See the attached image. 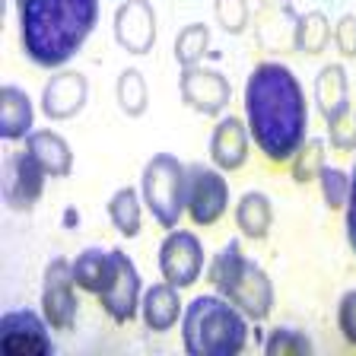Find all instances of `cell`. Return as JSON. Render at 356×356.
I'll use <instances>...</instances> for the list:
<instances>
[{"label": "cell", "instance_id": "cell-1", "mask_svg": "<svg viewBox=\"0 0 356 356\" xmlns=\"http://www.w3.org/2000/svg\"><path fill=\"white\" fill-rule=\"evenodd\" d=\"M245 121L270 163H289L305 143L309 105L286 64L264 60L245 80Z\"/></svg>", "mask_w": 356, "mask_h": 356}, {"label": "cell", "instance_id": "cell-2", "mask_svg": "<svg viewBox=\"0 0 356 356\" xmlns=\"http://www.w3.org/2000/svg\"><path fill=\"white\" fill-rule=\"evenodd\" d=\"M22 54L54 70L80 51L99 19V0H16Z\"/></svg>", "mask_w": 356, "mask_h": 356}, {"label": "cell", "instance_id": "cell-3", "mask_svg": "<svg viewBox=\"0 0 356 356\" xmlns=\"http://www.w3.org/2000/svg\"><path fill=\"white\" fill-rule=\"evenodd\" d=\"M181 341L191 356H236L248 343V321L226 296H194L181 315Z\"/></svg>", "mask_w": 356, "mask_h": 356}, {"label": "cell", "instance_id": "cell-4", "mask_svg": "<svg viewBox=\"0 0 356 356\" xmlns=\"http://www.w3.org/2000/svg\"><path fill=\"white\" fill-rule=\"evenodd\" d=\"M207 277L220 289V296L229 299L245 318L264 321L274 312V283H270L264 267L245 258L242 245L236 238H229L213 254V261L207 267Z\"/></svg>", "mask_w": 356, "mask_h": 356}, {"label": "cell", "instance_id": "cell-5", "mask_svg": "<svg viewBox=\"0 0 356 356\" xmlns=\"http://www.w3.org/2000/svg\"><path fill=\"white\" fill-rule=\"evenodd\" d=\"M143 204L153 213V220L163 229H175L181 213H185V197H188V165H181L175 156L156 153L147 165H143L140 178Z\"/></svg>", "mask_w": 356, "mask_h": 356}, {"label": "cell", "instance_id": "cell-6", "mask_svg": "<svg viewBox=\"0 0 356 356\" xmlns=\"http://www.w3.org/2000/svg\"><path fill=\"white\" fill-rule=\"evenodd\" d=\"M229 207V181L220 169L204 163L188 165V197L185 210L194 226H213Z\"/></svg>", "mask_w": 356, "mask_h": 356}, {"label": "cell", "instance_id": "cell-7", "mask_svg": "<svg viewBox=\"0 0 356 356\" xmlns=\"http://www.w3.org/2000/svg\"><path fill=\"white\" fill-rule=\"evenodd\" d=\"M74 264L67 258H51L44 267V283H42V312L44 321L54 331H70L76 321V293H74Z\"/></svg>", "mask_w": 356, "mask_h": 356}, {"label": "cell", "instance_id": "cell-8", "mask_svg": "<svg viewBox=\"0 0 356 356\" xmlns=\"http://www.w3.org/2000/svg\"><path fill=\"white\" fill-rule=\"evenodd\" d=\"M99 299H102V309L108 312V318L118 325L134 321L140 312V274H137V264L121 248H111V280L99 293Z\"/></svg>", "mask_w": 356, "mask_h": 356}, {"label": "cell", "instance_id": "cell-9", "mask_svg": "<svg viewBox=\"0 0 356 356\" xmlns=\"http://www.w3.org/2000/svg\"><path fill=\"white\" fill-rule=\"evenodd\" d=\"M159 270H163V280L178 289L197 283L200 270H204L200 238L188 229H172L159 245Z\"/></svg>", "mask_w": 356, "mask_h": 356}, {"label": "cell", "instance_id": "cell-10", "mask_svg": "<svg viewBox=\"0 0 356 356\" xmlns=\"http://www.w3.org/2000/svg\"><path fill=\"white\" fill-rule=\"evenodd\" d=\"M44 178H48V172L42 169V163L29 149L10 153L3 159V200L10 204V210L29 213L38 204V197H42Z\"/></svg>", "mask_w": 356, "mask_h": 356}, {"label": "cell", "instance_id": "cell-11", "mask_svg": "<svg viewBox=\"0 0 356 356\" xmlns=\"http://www.w3.org/2000/svg\"><path fill=\"white\" fill-rule=\"evenodd\" d=\"M178 92H181V102L188 105L197 115H222V108L229 105L232 99V86L229 80L220 74V70H207V67H185L181 76H178Z\"/></svg>", "mask_w": 356, "mask_h": 356}, {"label": "cell", "instance_id": "cell-12", "mask_svg": "<svg viewBox=\"0 0 356 356\" xmlns=\"http://www.w3.org/2000/svg\"><path fill=\"white\" fill-rule=\"evenodd\" d=\"M0 347L10 356H48L54 343L48 337V325L32 309H16L0 318Z\"/></svg>", "mask_w": 356, "mask_h": 356}, {"label": "cell", "instance_id": "cell-13", "mask_svg": "<svg viewBox=\"0 0 356 356\" xmlns=\"http://www.w3.org/2000/svg\"><path fill=\"white\" fill-rule=\"evenodd\" d=\"M115 42L127 54H147L156 44V13L149 0H124L115 10Z\"/></svg>", "mask_w": 356, "mask_h": 356}, {"label": "cell", "instance_id": "cell-14", "mask_svg": "<svg viewBox=\"0 0 356 356\" xmlns=\"http://www.w3.org/2000/svg\"><path fill=\"white\" fill-rule=\"evenodd\" d=\"M89 99V80L80 70H60L42 89V111L51 121H67L76 118L86 108Z\"/></svg>", "mask_w": 356, "mask_h": 356}, {"label": "cell", "instance_id": "cell-15", "mask_svg": "<svg viewBox=\"0 0 356 356\" xmlns=\"http://www.w3.org/2000/svg\"><path fill=\"white\" fill-rule=\"evenodd\" d=\"M210 159L220 172H236L248 163V124L236 115L216 121L210 137Z\"/></svg>", "mask_w": 356, "mask_h": 356}, {"label": "cell", "instance_id": "cell-16", "mask_svg": "<svg viewBox=\"0 0 356 356\" xmlns=\"http://www.w3.org/2000/svg\"><path fill=\"white\" fill-rule=\"evenodd\" d=\"M315 105H318L325 124L337 121L350 108V80L343 64H327L315 76Z\"/></svg>", "mask_w": 356, "mask_h": 356}, {"label": "cell", "instance_id": "cell-17", "mask_svg": "<svg viewBox=\"0 0 356 356\" xmlns=\"http://www.w3.org/2000/svg\"><path fill=\"white\" fill-rule=\"evenodd\" d=\"M140 315L149 331H156V334L172 331V327L178 325V315H181L178 286H172V283H156V286H149L140 299Z\"/></svg>", "mask_w": 356, "mask_h": 356}, {"label": "cell", "instance_id": "cell-18", "mask_svg": "<svg viewBox=\"0 0 356 356\" xmlns=\"http://www.w3.org/2000/svg\"><path fill=\"white\" fill-rule=\"evenodd\" d=\"M26 149L35 156L42 169L51 178H67L74 172V153H70V143L54 131H32L26 137Z\"/></svg>", "mask_w": 356, "mask_h": 356}, {"label": "cell", "instance_id": "cell-19", "mask_svg": "<svg viewBox=\"0 0 356 356\" xmlns=\"http://www.w3.org/2000/svg\"><path fill=\"white\" fill-rule=\"evenodd\" d=\"M32 134V99L19 86L0 89V137L26 140Z\"/></svg>", "mask_w": 356, "mask_h": 356}, {"label": "cell", "instance_id": "cell-20", "mask_svg": "<svg viewBox=\"0 0 356 356\" xmlns=\"http://www.w3.org/2000/svg\"><path fill=\"white\" fill-rule=\"evenodd\" d=\"M236 226L245 238H267L270 226H274V207H270V197L261 191H248L238 197L236 204Z\"/></svg>", "mask_w": 356, "mask_h": 356}, {"label": "cell", "instance_id": "cell-21", "mask_svg": "<svg viewBox=\"0 0 356 356\" xmlns=\"http://www.w3.org/2000/svg\"><path fill=\"white\" fill-rule=\"evenodd\" d=\"M74 280L80 289L99 296L111 280V252H105V248H86V252H80L74 261Z\"/></svg>", "mask_w": 356, "mask_h": 356}, {"label": "cell", "instance_id": "cell-22", "mask_svg": "<svg viewBox=\"0 0 356 356\" xmlns=\"http://www.w3.org/2000/svg\"><path fill=\"white\" fill-rule=\"evenodd\" d=\"M331 42V22L321 10H312V13L299 16L296 26H293V48L299 54H321Z\"/></svg>", "mask_w": 356, "mask_h": 356}, {"label": "cell", "instance_id": "cell-23", "mask_svg": "<svg viewBox=\"0 0 356 356\" xmlns=\"http://www.w3.org/2000/svg\"><path fill=\"white\" fill-rule=\"evenodd\" d=\"M115 99H118V108L124 111L127 118H140L143 111L149 105V89H147V80L137 67H127L121 70L118 83H115Z\"/></svg>", "mask_w": 356, "mask_h": 356}, {"label": "cell", "instance_id": "cell-24", "mask_svg": "<svg viewBox=\"0 0 356 356\" xmlns=\"http://www.w3.org/2000/svg\"><path fill=\"white\" fill-rule=\"evenodd\" d=\"M108 220L127 238L140 236V194L134 188H118L108 200Z\"/></svg>", "mask_w": 356, "mask_h": 356}, {"label": "cell", "instance_id": "cell-25", "mask_svg": "<svg viewBox=\"0 0 356 356\" xmlns=\"http://www.w3.org/2000/svg\"><path fill=\"white\" fill-rule=\"evenodd\" d=\"M289 169H293V178H296L299 185L318 181L321 169H325V140L321 137H305V143L289 159Z\"/></svg>", "mask_w": 356, "mask_h": 356}, {"label": "cell", "instance_id": "cell-26", "mask_svg": "<svg viewBox=\"0 0 356 356\" xmlns=\"http://www.w3.org/2000/svg\"><path fill=\"white\" fill-rule=\"evenodd\" d=\"M207 48H210V29L204 22H191L175 38V60L181 67H194L207 54Z\"/></svg>", "mask_w": 356, "mask_h": 356}, {"label": "cell", "instance_id": "cell-27", "mask_svg": "<svg viewBox=\"0 0 356 356\" xmlns=\"http://www.w3.org/2000/svg\"><path fill=\"white\" fill-rule=\"evenodd\" d=\"M312 350H315L312 337L296 327H274L270 337L264 341L267 356H312Z\"/></svg>", "mask_w": 356, "mask_h": 356}, {"label": "cell", "instance_id": "cell-28", "mask_svg": "<svg viewBox=\"0 0 356 356\" xmlns=\"http://www.w3.org/2000/svg\"><path fill=\"white\" fill-rule=\"evenodd\" d=\"M321 185V197H325L327 210H347L350 200V175L343 169H334V165H325L318 175Z\"/></svg>", "mask_w": 356, "mask_h": 356}, {"label": "cell", "instance_id": "cell-29", "mask_svg": "<svg viewBox=\"0 0 356 356\" xmlns=\"http://www.w3.org/2000/svg\"><path fill=\"white\" fill-rule=\"evenodd\" d=\"M213 16L222 26V32L242 35L252 19V10H248V0H213Z\"/></svg>", "mask_w": 356, "mask_h": 356}, {"label": "cell", "instance_id": "cell-30", "mask_svg": "<svg viewBox=\"0 0 356 356\" xmlns=\"http://www.w3.org/2000/svg\"><path fill=\"white\" fill-rule=\"evenodd\" d=\"M327 140H331L334 149H341V153H353L356 149V108L353 105L337 121L327 124Z\"/></svg>", "mask_w": 356, "mask_h": 356}, {"label": "cell", "instance_id": "cell-31", "mask_svg": "<svg viewBox=\"0 0 356 356\" xmlns=\"http://www.w3.org/2000/svg\"><path fill=\"white\" fill-rule=\"evenodd\" d=\"M337 327H341L343 341L350 347H356V289H350L341 299V305H337Z\"/></svg>", "mask_w": 356, "mask_h": 356}, {"label": "cell", "instance_id": "cell-32", "mask_svg": "<svg viewBox=\"0 0 356 356\" xmlns=\"http://www.w3.org/2000/svg\"><path fill=\"white\" fill-rule=\"evenodd\" d=\"M334 42H337L343 58H356V16H343L334 26Z\"/></svg>", "mask_w": 356, "mask_h": 356}, {"label": "cell", "instance_id": "cell-33", "mask_svg": "<svg viewBox=\"0 0 356 356\" xmlns=\"http://www.w3.org/2000/svg\"><path fill=\"white\" fill-rule=\"evenodd\" d=\"M347 242L356 254V165L350 175V200H347Z\"/></svg>", "mask_w": 356, "mask_h": 356}]
</instances>
